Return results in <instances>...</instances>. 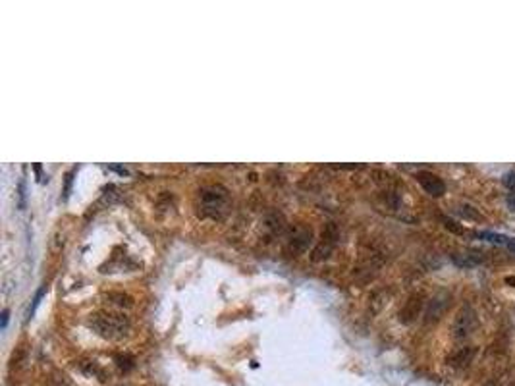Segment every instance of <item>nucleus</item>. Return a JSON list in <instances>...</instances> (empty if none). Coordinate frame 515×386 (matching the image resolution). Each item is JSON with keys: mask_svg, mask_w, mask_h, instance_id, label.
<instances>
[{"mask_svg": "<svg viewBox=\"0 0 515 386\" xmlns=\"http://www.w3.org/2000/svg\"><path fill=\"white\" fill-rule=\"evenodd\" d=\"M89 324L104 338H110V340H118V338L126 336L127 329H129V322L127 319L120 317V315H112V313H95L91 315L89 319Z\"/></svg>", "mask_w": 515, "mask_h": 386, "instance_id": "nucleus-1", "label": "nucleus"}, {"mask_svg": "<svg viewBox=\"0 0 515 386\" xmlns=\"http://www.w3.org/2000/svg\"><path fill=\"white\" fill-rule=\"evenodd\" d=\"M199 201H201L203 217L220 218L228 203V191L222 185H206L199 191Z\"/></svg>", "mask_w": 515, "mask_h": 386, "instance_id": "nucleus-2", "label": "nucleus"}, {"mask_svg": "<svg viewBox=\"0 0 515 386\" xmlns=\"http://www.w3.org/2000/svg\"><path fill=\"white\" fill-rule=\"evenodd\" d=\"M476 324H479V321H476L475 311L471 307H463L460 313H457V317H455V321H453V329H452L453 338H457V340L467 338L469 334L475 332Z\"/></svg>", "mask_w": 515, "mask_h": 386, "instance_id": "nucleus-3", "label": "nucleus"}, {"mask_svg": "<svg viewBox=\"0 0 515 386\" xmlns=\"http://www.w3.org/2000/svg\"><path fill=\"white\" fill-rule=\"evenodd\" d=\"M450 303H452V296L448 292H438L434 298L428 301L427 311H425V322L440 321L446 315V311L450 309Z\"/></svg>", "mask_w": 515, "mask_h": 386, "instance_id": "nucleus-4", "label": "nucleus"}, {"mask_svg": "<svg viewBox=\"0 0 515 386\" xmlns=\"http://www.w3.org/2000/svg\"><path fill=\"white\" fill-rule=\"evenodd\" d=\"M311 240H313V232H311V228L297 226L295 230H292L290 238H288V251H290L292 255L305 253V251L309 249Z\"/></svg>", "mask_w": 515, "mask_h": 386, "instance_id": "nucleus-5", "label": "nucleus"}, {"mask_svg": "<svg viewBox=\"0 0 515 386\" xmlns=\"http://www.w3.org/2000/svg\"><path fill=\"white\" fill-rule=\"evenodd\" d=\"M417 178V182L421 184V187L428 193V195H432V197H440V195H444L446 191V184L444 180L434 174V172H430V170H421L415 174Z\"/></svg>", "mask_w": 515, "mask_h": 386, "instance_id": "nucleus-6", "label": "nucleus"}, {"mask_svg": "<svg viewBox=\"0 0 515 386\" xmlns=\"http://www.w3.org/2000/svg\"><path fill=\"white\" fill-rule=\"evenodd\" d=\"M423 303H425V298H423V294H413L411 298L405 301V305L402 307V311H399V319L402 322H413L417 317L421 315V309H423Z\"/></svg>", "mask_w": 515, "mask_h": 386, "instance_id": "nucleus-7", "label": "nucleus"}, {"mask_svg": "<svg viewBox=\"0 0 515 386\" xmlns=\"http://www.w3.org/2000/svg\"><path fill=\"white\" fill-rule=\"evenodd\" d=\"M473 357H475V348H461L450 357V365L452 367H465L473 361Z\"/></svg>", "mask_w": 515, "mask_h": 386, "instance_id": "nucleus-8", "label": "nucleus"}, {"mask_svg": "<svg viewBox=\"0 0 515 386\" xmlns=\"http://www.w3.org/2000/svg\"><path fill=\"white\" fill-rule=\"evenodd\" d=\"M479 238H483L486 241H492V243H502V245H509L511 243V238H507V236H502V234H494V232H479L476 234Z\"/></svg>", "mask_w": 515, "mask_h": 386, "instance_id": "nucleus-9", "label": "nucleus"}, {"mask_svg": "<svg viewBox=\"0 0 515 386\" xmlns=\"http://www.w3.org/2000/svg\"><path fill=\"white\" fill-rule=\"evenodd\" d=\"M457 215L463 218H467V220H475V222H481V220H483V217L479 215V210H476L475 207H471V205H460Z\"/></svg>", "mask_w": 515, "mask_h": 386, "instance_id": "nucleus-10", "label": "nucleus"}, {"mask_svg": "<svg viewBox=\"0 0 515 386\" xmlns=\"http://www.w3.org/2000/svg\"><path fill=\"white\" fill-rule=\"evenodd\" d=\"M504 184H506V187L509 191L515 193V172H507L506 178H504Z\"/></svg>", "mask_w": 515, "mask_h": 386, "instance_id": "nucleus-11", "label": "nucleus"}, {"mask_svg": "<svg viewBox=\"0 0 515 386\" xmlns=\"http://www.w3.org/2000/svg\"><path fill=\"white\" fill-rule=\"evenodd\" d=\"M45 290H47V288H41L39 292H37V296H35V299H33V305L29 307V317H31V315L35 313V309H37V305H39V303H41V298H43Z\"/></svg>", "mask_w": 515, "mask_h": 386, "instance_id": "nucleus-12", "label": "nucleus"}, {"mask_svg": "<svg viewBox=\"0 0 515 386\" xmlns=\"http://www.w3.org/2000/svg\"><path fill=\"white\" fill-rule=\"evenodd\" d=\"M444 224H446V228H448V230H452V232L463 234V228H460V226L455 224L453 220H450V218H444Z\"/></svg>", "mask_w": 515, "mask_h": 386, "instance_id": "nucleus-13", "label": "nucleus"}, {"mask_svg": "<svg viewBox=\"0 0 515 386\" xmlns=\"http://www.w3.org/2000/svg\"><path fill=\"white\" fill-rule=\"evenodd\" d=\"M6 324H8V309L2 311V329H6Z\"/></svg>", "mask_w": 515, "mask_h": 386, "instance_id": "nucleus-14", "label": "nucleus"}, {"mask_svg": "<svg viewBox=\"0 0 515 386\" xmlns=\"http://www.w3.org/2000/svg\"><path fill=\"white\" fill-rule=\"evenodd\" d=\"M484 386H498V380H496V378H492V380H488Z\"/></svg>", "mask_w": 515, "mask_h": 386, "instance_id": "nucleus-15", "label": "nucleus"}, {"mask_svg": "<svg viewBox=\"0 0 515 386\" xmlns=\"http://www.w3.org/2000/svg\"><path fill=\"white\" fill-rule=\"evenodd\" d=\"M509 203H511V205H513V207H515V197H513V199H511V201H509Z\"/></svg>", "mask_w": 515, "mask_h": 386, "instance_id": "nucleus-16", "label": "nucleus"}]
</instances>
